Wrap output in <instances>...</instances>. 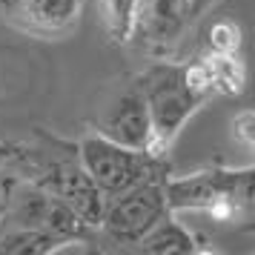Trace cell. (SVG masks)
I'll return each mask as SVG.
<instances>
[{
  "mask_svg": "<svg viewBox=\"0 0 255 255\" xmlns=\"http://www.w3.org/2000/svg\"><path fill=\"white\" fill-rule=\"evenodd\" d=\"M95 244V230L60 198L20 175H0V255H49Z\"/></svg>",
  "mask_w": 255,
  "mask_h": 255,
  "instance_id": "6da1fadb",
  "label": "cell"
},
{
  "mask_svg": "<svg viewBox=\"0 0 255 255\" xmlns=\"http://www.w3.org/2000/svg\"><path fill=\"white\" fill-rule=\"evenodd\" d=\"M0 169L20 175L35 186L52 192L63 204H69L98 232V221L104 212V195L92 184L89 172L83 169L78 140L60 138L43 127H35L29 138L6 143Z\"/></svg>",
  "mask_w": 255,
  "mask_h": 255,
  "instance_id": "7a4b0ae2",
  "label": "cell"
},
{
  "mask_svg": "<svg viewBox=\"0 0 255 255\" xmlns=\"http://www.w3.org/2000/svg\"><path fill=\"white\" fill-rule=\"evenodd\" d=\"M138 86L146 101L149 112L152 155H169L172 140L181 135L186 121L207 104L212 95L207 92L204 81L198 78L192 60H175V58H155L146 69L135 75Z\"/></svg>",
  "mask_w": 255,
  "mask_h": 255,
  "instance_id": "3957f363",
  "label": "cell"
},
{
  "mask_svg": "<svg viewBox=\"0 0 255 255\" xmlns=\"http://www.w3.org/2000/svg\"><path fill=\"white\" fill-rule=\"evenodd\" d=\"M172 212H204L218 224L255 235V166H207L166 181Z\"/></svg>",
  "mask_w": 255,
  "mask_h": 255,
  "instance_id": "277c9868",
  "label": "cell"
},
{
  "mask_svg": "<svg viewBox=\"0 0 255 255\" xmlns=\"http://www.w3.org/2000/svg\"><path fill=\"white\" fill-rule=\"evenodd\" d=\"M78 152H81L83 169L89 172L92 184L98 186L104 201L138 186L146 178L172 172L169 155L161 158V155H152L146 149L124 146L118 140H109L104 135L92 132V129L78 140Z\"/></svg>",
  "mask_w": 255,
  "mask_h": 255,
  "instance_id": "5b68a950",
  "label": "cell"
},
{
  "mask_svg": "<svg viewBox=\"0 0 255 255\" xmlns=\"http://www.w3.org/2000/svg\"><path fill=\"white\" fill-rule=\"evenodd\" d=\"M169 175L172 172L146 178L121 195L106 198L101 221H98V232H95V244H115L118 250H135V244L158 221L172 212L166 201Z\"/></svg>",
  "mask_w": 255,
  "mask_h": 255,
  "instance_id": "8992f818",
  "label": "cell"
},
{
  "mask_svg": "<svg viewBox=\"0 0 255 255\" xmlns=\"http://www.w3.org/2000/svg\"><path fill=\"white\" fill-rule=\"evenodd\" d=\"M89 127H92V132H98L109 140L149 152V140H152L149 112H146V101H143V92H140L135 75L124 78V81H115L101 95Z\"/></svg>",
  "mask_w": 255,
  "mask_h": 255,
  "instance_id": "52a82bcc",
  "label": "cell"
},
{
  "mask_svg": "<svg viewBox=\"0 0 255 255\" xmlns=\"http://www.w3.org/2000/svg\"><path fill=\"white\" fill-rule=\"evenodd\" d=\"M81 17L83 0H0V23L35 40H63Z\"/></svg>",
  "mask_w": 255,
  "mask_h": 255,
  "instance_id": "ba28073f",
  "label": "cell"
},
{
  "mask_svg": "<svg viewBox=\"0 0 255 255\" xmlns=\"http://www.w3.org/2000/svg\"><path fill=\"white\" fill-rule=\"evenodd\" d=\"M189 26L192 20L184 9V0H140L132 43H138L149 58H172Z\"/></svg>",
  "mask_w": 255,
  "mask_h": 255,
  "instance_id": "9c48e42d",
  "label": "cell"
},
{
  "mask_svg": "<svg viewBox=\"0 0 255 255\" xmlns=\"http://www.w3.org/2000/svg\"><path fill=\"white\" fill-rule=\"evenodd\" d=\"M192 66L212 98H238V95H244L247 81H250L241 52H232V55L204 52V55L192 58Z\"/></svg>",
  "mask_w": 255,
  "mask_h": 255,
  "instance_id": "30bf717a",
  "label": "cell"
},
{
  "mask_svg": "<svg viewBox=\"0 0 255 255\" xmlns=\"http://www.w3.org/2000/svg\"><path fill=\"white\" fill-rule=\"evenodd\" d=\"M204 238L195 235L186 224L175 218V212H169L166 218H161L152 227L138 244V253H149V255H198V253H212V247H201Z\"/></svg>",
  "mask_w": 255,
  "mask_h": 255,
  "instance_id": "8fae6325",
  "label": "cell"
},
{
  "mask_svg": "<svg viewBox=\"0 0 255 255\" xmlns=\"http://www.w3.org/2000/svg\"><path fill=\"white\" fill-rule=\"evenodd\" d=\"M140 14V0H104L106 37L112 46H129L135 37Z\"/></svg>",
  "mask_w": 255,
  "mask_h": 255,
  "instance_id": "7c38bea8",
  "label": "cell"
},
{
  "mask_svg": "<svg viewBox=\"0 0 255 255\" xmlns=\"http://www.w3.org/2000/svg\"><path fill=\"white\" fill-rule=\"evenodd\" d=\"M244 35L241 26L235 23L232 17H221L209 26L207 32V52H224V55H232V52H241Z\"/></svg>",
  "mask_w": 255,
  "mask_h": 255,
  "instance_id": "4fadbf2b",
  "label": "cell"
},
{
  "mask_svg": "<svg viewBox=\"0 0 255 255\" xmlns=\"http://www.w3.org/2000/svg\"><path fill=\"white\" fill-rule=\"evenodd\" d=\"M232 135L241 143L244 149H250L255 155V112L253 109H244L232 118Z\"/></svg>",
  "mask_w": 255,
  "mask_h": 255,
  "instance_id": "5bb4252c",
  "label": "cell"
},
{
  "mask_svg": "<svg viewBox=\"0 0 255 255\" xmlns=\"http://www.w3.org/2000/svg\"><path fill=\"white\" fill-rule=\"evenodd\" d=\"M212 3H215V0H184V9H186V14H189V20L195 23V20H201V17L212 9Z\"/></svg>",
  "mask_w": 255,
  "mask_h": 255,
  "instance_id": "9a60e30c",
  "label": "cell"
},
{
  "mask_svg": "<svg viewBox=\"0 0 255 255\" xmlns=\"http://www.w3.org/2000/svg\"><path fill=\"white\" fill-rule=\"evenodd\" d=\"M3 155H6V143L0 140V161H3Z\"/></svg>",
  "mask_w": 255,
  "mask_h": 255,
  "instance_id": "2e32d148",
  "label": "cell"
}]
</instances>
